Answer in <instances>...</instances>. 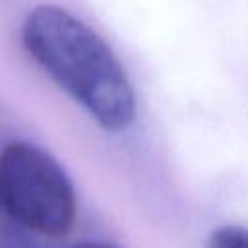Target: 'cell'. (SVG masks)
<instances>
[{"instance_id": "cell-3", "label": "cell", "mask_w": 248, "mask_h": 248, "mask_svg": "<svg viewBox=\"0 0 248 248\" xmlns=\"http://www.w3.org/2000/svg\"><path fill=\"white\" fill-rule=\"evenodd\" d=\"M207 248H248V229L227 225L211 232Z\"/></svg>"}, {"instance_id": "cell-4", "label": "cell", "mask_w": 248, "mask_h": 248, "mask_svg": "<svg viewBox=\"0 0 248 248\" xmlns=\"http://www.w3.org/2000/svg\"><path fill=\"white\" fill-rule=\"evenodd\" d=\"M72 248H116V246L107 244V242H81V244H76Z\"/></svg>"}, {"instance_id": "cell-1", "label": "cell", "mask_w": 248, "mask_h": 248, "mask_svg": "<svg viewBox=\"0 0 248 248\" xmlns=\"http://www.w3.org/2000/svg\"><path fill=\"white\" fill-rule=\"evenodd\" d=\"M23 45L35 62L99 126L124 130L136 116L132 83L110 46L58 6H37L23 23Z\"/></svg>"}, {"instance_id": "cell-2", "label": "cell", "mask_w": 248, "mask_h": 248, "mask_svg": "<svg viewBox=\"0 0 248 248\" xmlns=\"http://www.w3.org/2000/svg\"><path fill=\"white\" fill-rule=\"evenodd\" d=\"M0 205L25 229L64 236L76 221V194L64 169L41 147L14 141L0 153Z\"/></svg>"}]
</instances>
